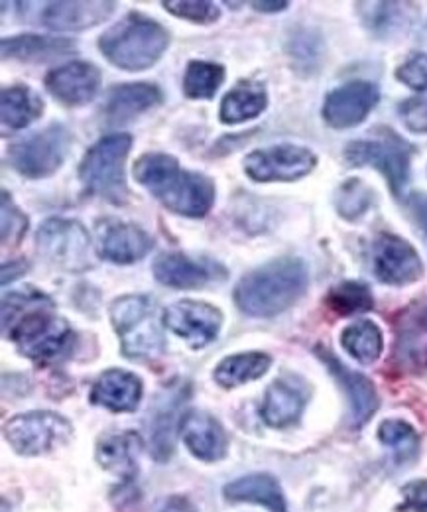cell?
<instances>
[{
	"instance_id": "obj_26",
	"label": "cell",
	"mask_w": 427,
	"mask_h": 512,
	"mask_svg": "<svg viewBox=\"0 0 427 512\" xmlns=\"http://www.w3.org/2000/svg\"><path fill=\"white\" fill-rule=\"evenodd\" d=\"M4 60H16L24 64H48L73 54L75 42L67 38H52L38 34H20L4 38L0 42Z\"/></svg>"
},
{
	"instance_id": "obj_41",
	"label": "cell",
	"mask_w": 427,
	"mask_h": 512,
	"mask_svg": "<svg viewBox=\"0 0 427 512\" xmlns=\"http://www.w3.org/2000/svg\"><path fill=\"white\" fill-rule=\"evenodd\" d=\"M398 113L408 130L416 134H427V95L404 101Z\"/></svg>"
},
{
	"instance_id": "obj_35",
	"label": "cell",
	"mask_w": 427,
	"mask_h": 512,
	"mask_svg": "<svg viewBox=\"0 0 427 512\" xmlns=\"http://www.w3.org/2000/svg\"><path fill=\"white\" fill-rule=\"evenodd\" d=\"M327 306L339 316L365 314L374 308V298L368 286L361 282H343L335 286L327 296Z\"/></svg>"
},
{
	"instance_id": "obj_13",
	"label": "cell",
	"mask_w": 427,
	"mask_h": 512,
	"mask_svg": "<svg viewBox=\"0 0 427 512\" xmlns=\"http://www.w3.org/2000/svg\"><path fill=\"white\" fill-rule=\"evenodd\" d=\"M156 280L168 288L197 290L209 284L225 282L229 270L211 258H193L183 253H164L152 264Z\"/></svg>"
},
{
	"instance_id": "obj_24",
	"label": "cell",
	"mask_w": 427,
	"mask_h": 512,
	"mask_svg": "<svg viewBox=\"0 0 427 512\" xmlns=\"http://www.w3.org/2000/svg\"><path fill=\"white\" fill-rule=\"evenodd\" d=\"M307 404L304 384L292 379H278L268 386L262 400V420L272 428H288L300 420Z\"/></svg>"
},
{
	"instance_id": "obj_40",
	"label": "cell",
	"mask_w": 427,
	"mask_h": 512,
	"mask_svg": "<svg viewBox=\"0 0 427 512\" xmlns=\"http://www.w3.org/2000/svg\"><path fill=\"white\" fill-rule=\"evenodd\" d=\"M398 81L404 85L416 89V91H427V56L426 54H412L404 64L396 71Z\"/></svg>"
},
{
	"instance_id": "obj_25",
	"label": "cell",
	"mask_w": 427,
	"mask_h": 512,
	"mask_svg": "<svg viewBox=\"0 0 427 512\" xmlns=\"http://www.w3.org/2000/svg\"><path fill=\"white\" fill-rule=\"evenodd\" d=\"M357 8L366 28L382 40L408 34L418 18V8L408 2H359Z\"/></svg>"
},
{
	"instance_id": "obj_47",
	"label": "cell",
	"mask_w": 427,
	"mask_h": 512,
	"mask_svg": "<svg viewBox=\"0 0 427 512\" xmlns=\"http://www.w3.org/2000/svg\"><path fill=\"white\" fill-rule=\"evenodd\" d=\"M250 6H254V10L258 12H282L290 4L288 2H250Z\"/></svg>"
},
{
	"instance_id": "obj_3",
	"label": "cell",
	"mask_w": 427,
	"mask_h": 512,
	"mask_svg": "<svg viewBox=\"0 0 427 512\" xmlns=\"http://www.w3.org/2000/svg\"><path fill=\"white\" fill-rule=\"evenodd\" d=\"M304 260L278 258L248 272L235 288V304L252 318H274L292 308L307 290Z\"/></svg>"
},
{
	"instance_id": "obj_32",
	"label": "cell",
	"mask_w": 427,
	"mask_h": 512,
	"mask_svg": "<svg viewBox=\"0 0 427 512\" xmlns=\"http://www.w3.org/2000/svg\"><path fill=\"white\" fill-rule=\"evenodd\" d=\"M272 359L266 353H239L225 357L213 373L215 383L223 388H235L250 381H256L268 373Z\"/></svg>"
},
{
	"instance_id": "obj_9",
	"label": "cell",
	"mask_w": 427,
	"mask_h": 512,
	"mask_svg": "<svg viewBox=\"0 0 427 512\" xmlns=\"http://www.w3.org/2000/svg\"><path fill=\"white\" fill-rule=\"evenodd\" d=\"M36 251L44 260L67 272H85L95 253L89 231L75 219H46L36 233Z\"/></svg>"
},
{
	"instance_id": "obj_27",
	"label": "cell",
	"mask_w": 427,
	"mask_h": 512,
	"mask_svg": "<svg viewBox=\"0 0 427 512\" xmlns=\"http://www.w3.org/2000/svg\"><path fill=\"white\" fill-rule=\"evenodd\" d=\"M142 390V381L134 373L111 369L93 384L91 402L111 412H132L138 408Z\"/></svg>"
},
{
	"instance_id": "obj_36",
	"label": "cell",
	"mask_w": 427,
	"mask_h": 512,
	"mask_svg": "<svg viewBox=\"0 0 427 512\" xmlns=\"http://www.w3.org/2000/svg\"><path fill=\"white\" fill-rule=\"evenodd\" d=\"M378 440L392 449L398 461H406L414 457L420 448V438L416 430L402 420H386L378 428Z\"/></svg>"
},
{
	"instance_id": "obj_6",
	"label": "cell",
	"mask_w": 427,
	"mask_h": 512,
	"mask_svg": "<svg viewBox=\"0 0 427 512\" xmlns=\"http://www.w3.org/2000/svg\"><path fill=\"white\" fill-rule=\"evenodd\" d=\"M111 321L121 337L126 359L148 361L166 353L162 327L156 320L154 300L144 294L121 296L111 304Z\"/></svg>"
},
{
	"instance_id": "obj_43",
	"label": "cell",
	"mask_w": 427,
	"mask_h": 512,
	"mask_svg": "<svg viewBox=\"0 0 427 512\" xmlns=\"http://www.w3.org/2000/svg\"><path fill=\"white\" fill-rule=\"evenodd\" d=\"M404 503L400 511L427 512V481H414L404 487Z\"/></svg>"
},
{
	"instance_id": "obj_15",
	"label": "cell",
	"mask_w": 427,
	"mask_h": 512,
	"mask_svg": "<svg viewBox=\"0 0 427 512\" xmlns=\"http://www.w3.org/2000/svg\"><path fill=\"white\" fill-rule=\"evenodd\" d=\"M380 91L370 81H351L333 89L323 103V119L329 127L353 128L361 125L378 105Z\"/></svg>"
},
{
	"instance_id": "obj_8",
	"label": "cell",
	"mask_w": 427,
	"mask_h": 512,
	"mask_svg": "<svg viewBox=\"0 0 427 512\" xmlns=\"http://www.w3.org/2000/svg\"><path fill=\"white\" fill-rule=\"evenodd\" d=\"M71 132L54 123L8 146L6 162L14 172L28 180H44L54 176L69 152Z\"/></svg>"
},
{
	"instance_id": "obj_18",
	"label": "cell",
	"mask_w": 427,
	"mask_h": 512,
	"mask_svg": "<svg viewBox=\"0 0 427 512\" xmlns=\"http://www.w3.org/2000/svg\"><path fill=\"white\" fill-rule=\"evenodd\" d=\"M189 396V386L183 383H174L166 386L152 408L150 416V446L152 455L158 461L170 459L176 444L178 420H182L183 402Z\"/></svg>"
},
{
	"instance_id": "obj_2",
	"label": "cell",
	"mask_w": 427,
	"mask_h": 512,
	"mask_svg": "<svg viewBox=\"0 0 427 512\" xmlns=\"http://www.w3.org/2000/svg\"><path fill=\"white\" fill-rule=\"evenodd\" d=\"M132 174L142 188L176 215L199 219L215 205V182L205 174L183 170L178 158L170 154H142L134 162Z\"/></svg>"
},
{
	"instance_id": "obj_44",
	"label": "cell",
	"mask_w": 427,
	"mask_h": 512,
	"mask_svg": "<svg viewBox=\"0 0 427 512\" xmlns=\"http://www.w3.org/2000/svg\"><path fill=\"white\" fill-rule=\"evenodd\" d=\"M410 209L427 237V195H412Z\"/></svg>"
},
{
	"instance_id": "obj_12",
	"label": "cell",
	"mask_w": 427,
	"mask_h": 512,
	"mask_svg": "<svg viewBox=\"0 0 427 512\" xmlns=\"http://www.w3.org/2000/svg\"><path fill=\"white\" fill-rule=\"evenodd\" d=\"M376 278L390 286H408L424 274V262L418 251L398 235L380 233L370 249Z\"/></svg>"
},
{
	"instance_id": "obj_22",
	"label": "cell",
	"mask_w": 427,
	"mask_h": 512,
	"mask_svg": "<svg viewBox=\"0 0 427 512\" xmlns=\"http://www.w3.org/2000/svg\"><path fill=\"white\" fill-rule=\"evenodd\" d=\"M117 10V2H50L42 10V24L56 32H81L109 20Z\"/></svg>"
},
{
	"instance_id": "obj_30",
	"label": "cell",
	"mask_w": 427,
	"mask_h": 512,
	"mask_svg": "<svg viewBox=\"0 0 427 512\" xmlns=\"http://www.w3.org/2000/svg\"><path fill=\"white\" fill-rule=\"evenodd\" d=\"M0 113L4 127L22 130L44 115V101L28 85L4 87L0 93Z\"/></svg>"
},
{
	"instance_id": "obj_33",
	"label": "cell",
	"mask_w": 427,
	"mask_h": 512,
	"mask_svg": "<svg viewBox=\"0 0 427 512\" xmlns=\"http://www.w3.org/2000/svg\"><path fill=\"white\" fill-rule=\"evenodd\" d=\"M341 343L351 357H355L365 365L374 363L380 357L384 347L382 331L378 329L376 323L366 320L357 321L345 327V331L341 333Z\"/></svg>"
},
{
	"instance_id": "obj_20",
	"label": "cell",
	"mask_w": 427,
	"mask_h": 512,
	"mask_svg": "<svg viewBox=\"0 0 427 512\" xmlns=\"http://www.w3.org/2000/svg\"><path fill=\"white\" fill-rule=\"evenodd\" d=\"M185 448L201 461H221L227 455L229 438L217 418L203 410H187L180 420Z\"/></svg>"
},
{
	"instance_id": "obj_4",
	"label": "cell",
	"mask_w": 427,
	"mask_h": 512,
	"mask_svg": "<svg viewBox=\"0 0 427 512\" xmlns=\"http://www.w3.org/2000/svg\"><path fill=\"white\" fill-rule=\"evenodd\" d=\"M168 46V30L140 12L126 14L99 38L103 56L124 71H144L158 64Z\"/></svg>"
},
{
	"instance_id": "obj_39",
	"label": "cell",
	"mask_w": 427,
	"mask_h": 512,
	"mask_svg": "<svg viewBox=\"0 0 427 512\" xmlns=\"http://www.w3.org/2000/svg\"><path fill=\"white\" fill-rule=\"evenodd\" d=\"M162 6L174 16L189 20L193 24H213L221 16L219 6L205 0H164Z\"/></svg>"
},
{
	"instance_id": "obj_5",
	"label": "cell",
	"mask_w": 427,
	"mask_h": 512,
	"mask_svg": "<svg viewBox=\"0 0 427 512\" xmlns=\"http://www.w3.org/2000/svg\"><path fill=\"white\" fill-rule=\"evenodd\" d=\"M132 148L130 134H109L97 140L79 164V180L85 192L101 197L113 205H124L130 199L124 164Z\"/></svg>"
},
{
	"instance_id": "obj_37",
	"label": "cell",
	"mask_w": 427,
	"mask_h": 512,
	"mask_svg": "<svg viewBox=\"0 0 427 512\" xmlns=\"http://www.w3.org/2000/svg\"><path fill=\"white\" fill-rule=\"evenodd\" d=\"M374 193L361 180H347L335 193V207L347 221H357L370 209Z\"/></svg>"
},
{
	"instance_id": "obj_16",
	"label": "cell",
	"mask_w": 427,
	"mask_h": 512,
	"mask_svg": "<svg viewBox=\"0 0 427 512\" xmlns=\"http://www.w3.org/2000/svg\"><path fill=\"white\" fill-rule=\"evenodd\" d=\"M394 363L400 371L427 369V298L408 306L396 323Z\"/></svg>"
},
{
	"instance_id": "obj_42",
	"label": "cell",
	"mask_w": 427,
	"mask_h": 512,
	"mask_svg": "<svg viewBox=\"0 0 427 512\" xmlns=\"http://www.w3.org/2000/svg\"><path fill=\"white\" fill-rule=\"evenodd\" d=\"M319 42L313 40V36L309 32L298 34L292 38L290 42V56L298 62V64H311L313 60L319 58V50H317Z\"/></svg>"
},
{
	"instance_id": "obj_17",
	"label": "cell",
	"mask_w": 427,
	"mask_h": 512,
	"mask_svg": "<svg viewBox=\"0 0 427 512\" xmlns=\"http://www.w3.org/2000/svg\"><path fill=\"white\" fill-rule=\"evenodd\" d=\"M99 235V255L113 264H134L150 255L154 249V239L138 225L103 219L97 225Z\"/></svg>"
},
{
	"instance_id": "obj_34",
	"label": "cell",
	"mask_w": 427,
	"mask_h": 512,
	"mask_svg": "<svg viewBox=\"0 0 427 512\" xmlns=\"http://www.w3.org/2000/svg\"><path fill=\"white\" fill-rule=\"evenodd\" d=\"M225 83V67L215 62L193 60L183 75V93L189 99H213Z\"/></svg>"
},
{
	"instance_id": "obj_45",
	"label": "cell",
	"mask_w": 427,
	"mask_h": 512,
	"mask_svg": "<svg viewBox=\"0 0 427 512\" xmlns=\"http://www.w3.org/2000/svg\"><path fill=\"white\" fill-rule=\"evenodd\" d=\"M26 270H28V264L24 262V258L10 260V264L4 262V264H2V284L6 286L8 282H12V280H16L18 276H22Z\"/></svg>"
},
{
	"instance_id": "obj_19",
	"label": "cell",
	"mask_w": 427,
	"mask_h": 512,
	"mask_svg": "<svg viewBox=\"0 0 427 512\" xmlns=\"http://www.w3.org/2000/svg\"><path fill=\"white\" fill-rule=\"evenodd\" d=\"M101 69L89 62H69L46 75V89L67 107H81L101 89Z\"/></svg>"
},
{
	"instance_id": "obj_7",
	"label": "cell",
	"mask_w": 427,
	"mask_h": 512,
	"mask_svg": "<svg viewBox=\"0 0 427 512\" xmlns=\"http://www.w3.org/2000/svg\"><path fill=\"white\" fill-rule=\"evenodd\" d=\"M412 146L390 128H382L372 138H363L347 144L345 160L349 166H372L386 180L396 197H404L410 182Z\"/></svg>"
},
{
	"instance_id": "obj_11",
	"label": "cell",
	"mask_w": 427,
	"mask_h": 512,
	"mask_svg": "<svg viewBox=\"0 0 427 512\" xmlns=\"http://www.w3.org/2000/svg\"><path fill=\"white\" fill-rule=\"evenodd\" d=\"M317 156L298 144H276L250 152L244 158V174L260 184L296 182L313 172Z\"/></svg>"
},
{
	"instance_id": "obj_31",
	"label": "cell",
	"mask_w": 427,
	"mask_h": 512,
	"mask_svg": "<svg viewBox=\"0 0 427 512\" xmlns=\"http://www.w3.org/2000/svg\"><path fill=\"white\" fill-rule=\"evenodd\" d=\"M140 449H142V440L134 432L109 436L99 444L97 461L105 469L121 475L124 479H132L138 469L136 459Z\"/></svg>"
},
{
	"instance_id": "obj_21",
	"label": "cell",
	"mask_w": 427,
	"mask_h": 512,
	"mask_svg": "<svg viewBox=\"0 0 427 512\" xmlns=\"http://www.w3.org/2000/svg\"><path fill=\"white\" fill-rule=\"evenodd\" d=\"M164 101V93L154 83H122L109 89L103 115L109 125H124L148 113Z\"/></svg>"
},
{
	"instance_id": "obj_23",
	"label": "cell",
	"mask_w": 427,
	"mask_h": 512,
	"mask_svg": "<svg viewBox=\"0 0 427 512\" xmlns=\"http://www.w3.org/2000/svg\"><path fill=\"white\" fill-rule=\"evenodd\" d=\"M317 355L327 365L331 375L343 386V390L347 392L353 424L365 426L366 422L372 418V414L378 410V394H376L374 384L370 383L365 375L355 373L349 367H345L331 351L319 347Z\"/></svg>"
},
{
	"instance_id": "obj_14",
	"label": "cell",
	"mask_w": 427,
	"mask_h": 512,
	"mask_svg": "<svg viewBox=\"0 0 427 512\" xmlns=\"http://www.w3.org/2000/svg\"><path fill=\"white\" fill-rule=\"evenodd\" d=\"M162 321L193 349H203L217 339L223 327V314L207 302L180 300L164 310Z\"/></svg>"
},
{
	"instance_id": "obj_38",
	"label": "cell",
	"mask_w": 427,
	"mask_h": 512,
	"mask_svg": "<svg viewBox=\"0 0 427 512\" xmlns=\"http://www.w3.org/2000/svg\"><path fill=\"white\" fill-rule=\"evenodd\" d=\"M28 231V217L12 201L8 192H2V245L16 247L22 243Z\"/></svg>"
},
{
	"instance_id": "obj_28",
	"label": "cell",
	"mask_w": 427,
	"mask_h": 512,
	"mask_svg": "<svg viewBox=\"0 0 427 512\" xmlns=\"http://www.w3.org/2000/svg\"><path fill=\"white\" fill-rule=\"evenodd\" d=\"M233 503H256L270 512H288V505L278 481L268 473H254L241 477L223 489Z\"/></svg>"
},
{
	"instance_id": "obj_1",
	"label": "cell",
	"mask_w": 427,
	"mask_h": 512,
	"mask_svg": "<svg viewBox=\"0 0 427 512\" xmlns=\"http://www.w3.org/2000/svg\"><path fill=\"white\" fill-rule=\"evenodd\" d=\"M2 333L24 357L40 365L65 359L75 343V331L56 316L54 300L30 286L4 296Z\"/></svg>"
},
{
	"instance_id": "obj_46",
	"label": "cell",
	"mask_w": 427,
	"mask_h": 512,
	"mask_svg": "<svg viewBox=\"0 0 427 512\" xmlns=\"http://www.w3.org/2000/svg\"><path fill=\"white\" fill-rule=\"evenodd\" d=\"M160 512H195L193 505L183 497H172Z\"/></svg>"
},
{
	"instance_id": "obj_10",
	"label": "cell",
	"mask_w": 427,
	"mask_h": 512,
	"mask_svg": "<svg viewBox=\"0 0 427 512\" xmlns=\"http://www.w3.org/2000/svg\"><path fill=\"white\" fill-rule=\"evenodd\" d=\"M4 436L16 453L42 455L67 444L73 436V426L56 412L34 410L8 420Z\"/></svg>"
},
{
	"instance_id": "obj_29",
	"label": "cell",
	"mask_w": 427,
	"mask_h": 512,
	"mask_svg": "<svg viewBox=\"0 0 427 512\" xmlns=\"http://www.w3.org/2000/svg\"><path fill=\"white\" fill-rule=\"evenodd\" d=\"M268 107V93L256 81H239L223 99L219 119L223 125H241L260 117Z\"/></svg>"
}]
</instances>
